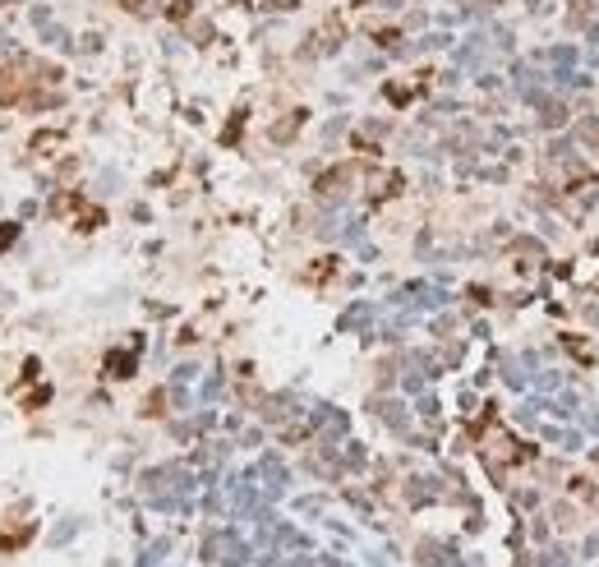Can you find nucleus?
<instances>
[{"instance_id": "nucleus-1", "label": "nucleus", "mask_w": 599, "mask_h": 567, "mask_svg": "<svg viewBox=\"0 0 599 567\" xmlns=\"http://www.w3.org/2000/svg\"><path fill=\"white\" fill-rule=\"evenodd\" d=\"M337 42H341V19H327L313 33V51H337Z\"/></svg>"}, {"instance_id": "nucleus-2", "label": "nucleus", "mask_w": 599, "mask_h": 567, "mask_svg": "<svg viewBox=\"0 0 599 567\" xmlns=\"http://www.w3.org/2000/svg\"><path fill=\"white\" fill-rule=\"evenodd\" d=\"M120 5H125V10H134V14H153L157 0H120Z\"/></svg>"}, {"instance_id": "nucleus-3", "label": "nucleus", "mask_w": 599, "mask_h": 567, "mask_svg": "<svg viewBox=\"0 0 599 567\" xmlns=\"http://www.w3.org/2000/svg\"><path fill=\"white\" fill-rule=\"evenodd\" d=\"M267 10H295V0H267Z\"/></svg>"}, {"instance_id": "nucleus-4", "label": "nucleus", "mask_w": 599, "mask_h": 567, "mask_svg": "<svg viewBox=\"0 0 599 567\" xmlns=\"http://www.w3.org/2000/svg\"><path fill=\"white\" fill-rule=\"evenodd\" d=\"M355 5H401V0H355Z\"/></svg>"}]
</instances>
